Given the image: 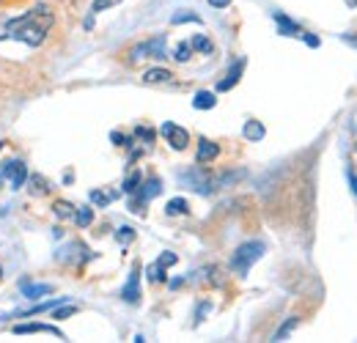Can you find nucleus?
Returning <instances> with one entry per match:
<instances>
[{
	"instance_id": "nucleus-1",
	"label": "nucleus",
	"mask_w": 357,
	"mask_h": 343,
	"mask_svg": "<svg viewBox=\"0 0 357 343\" xmlns=\"http://www.w3.org/2000/svg\"><path fill=\"white\" fill-rule=\"evenodd\" d=\"M52 25H55V14L50 11V6L39 3L17 20H0V42L14 39V42H22L28 47H39L47 39Z\"/></svg>"
},
{
	"instance_id": "nucleus-2",
	"label": "nucleus",
	"mask_w": 357,
	"mask_h": 343,
	"mask_svg": "<svg viewBox=\"0 0 357 343\" xmlns=\"http://www.w3.org/2000/svg\"><path fill=\"white\" fill-rule=\"evenodd\" d=\"M267 253V245L264 242H245V245H239L236 250H234V256H231V272L234 275H239V277H245L250 269H253V264L256 261H261V256Z\"/></svg>"
},
{
	"instance_id": "nucleus-3",
	"label": "nucleus",
	"mask_w": 357,
	"mask_h": 343,
	"mask_svg": "<svg viewBox=\"0 0 357 343\" xmlns=\"http://www.w3.org/2000/svg\"><path fill=\"white\" fill-rule=\"evenodd\" d=\"M178 181L187 187V190H195L198 195H209L215 187H212V176L204 171L201 165L198 168H187V171L178 173Z\"/></svg>"
},
{
	"instance_id": "nucleus-4",
	"label": "nucleus",
	"mask_w": 357,
	"mask_h": 343,
	"mask_svg": "<svg viewBox=\"0 0 357 343\" xmlns=\"http://www.w3.org/2000/svg\"><path fill=\"white\" fill-rule=\"evenodd\" d=\"M140 58H157V61L168 58V42H165V36H154V39H149V42L132 47L130 61H140Z\"/></svg>"
},
{
	"instance_id": "nucleus-5",
	"label": "nucleus",
	"mask_w": 357,
	"mask_h": 343,
	"mask_svg": "<svg viewBox=\"0 0 357 343\" xmlns=\"http://www.w3.org/2000/svg\"><path fill=\"white\" fill-rule=\"evenodd\" d=\"M0 181H6L11 190H20L28 181V168L22 160H6L0 165Z\"/></svg>"
},
{
	"instance_id": "nucleus-6",
	"label": "nucleus",
	"mask_w": 357,
	"mask_h": 343,
	"mask_svg": "<svg viewBox=\"0 0 357 343\" xmlns=\"http://www.w3.org/2000/svg\"><path fill=\"white\" fill-rule=\"evenodd\" d=\"M160 192H162V181H160L157 176H151L149 181H143V184L137 187V192H135L137 198L132 201V212H137V215H143V206H146V204H149L151 198H157Z\"/></svg>"
},
{
	"instance_id": "nucleus-7",
	"label": "nucleus",
	"mask_w": 357,
	"mask_h": 343,
	"mask_svg": "<svg viewBox=\"0 0 357 343\" xmlns=\"http://www.w3.org/2000/svg\"><path fill=\"white\" fill-rule=\"evenodd\" d=\"M160 132L165 135V140H168L171 148H176V151H184L187 143H190V132H187L184 127H178V124H174V121H165Z\"/></svg>"
},
{
	"instance_id": "nucleus-8",
	"label": "nucleus",
	"mask_w": 357,
	"mask_h": 343,
	"mask_svg": "<svg viewBox=\"0 0 357 343\" xmlns=\"http://www.w3.org/2000/svg\"><path fill=\"white\" fill-rule=\"evenodd\" d=\"M245 63H248L245 58H239V61H234V63H231V69L225 72V77L220 80V83H218V91H220V93H223V91H231V88H234L236 83H239V80H242Z\"/></svg>"
},
{
	"instance_id": "nucleus-9",
	"label": "nucleus",
	"mask_w": 357,
	"mask_h": 343,
	"mask_svg": "<svg viewBox=\"0 0 357 343\" xmlns=\"http://www.w3.org/2000/svg\"><path fill=\"white\" fill-rule=\"evenodd\" d=\"M218 154H220V146L218 143H212L209 137H201L198 140V154H195V162L198 165H206V162L218 160Z\"/></svg>"
},
{
	"instance_id": "nucleus-10",
	"label": "nucleus",
	"mask_w": 357,
	"mask_h": 343,
	"mask_svg": "<svg viewBox=\"0 0 357 343\" xmlns=\"http://www.w3.org/2000/svg\"><path fill=\"white\" fill-rule=\"evenodd\" d=\"M121 300L132 302V305L140 300V266H132V272H130V280H127V286L121 289Z\"/></svg>"
},
{
	"instance_id": "nucleus-11",
	"label": "nucleus",
	"mask_w": 357,
	"mask_h": 343,
	"mask_svg": "<svg viewBox=\"0 0 357 343\" xmlns=\"http://www.w3.org/2000/svg\"><path fill=\"white\" fill-rule=\"evenodd\" d=\"M20 291H22V297H28V300H42L47 294H52V286H50V283H31V280H22V283H20Z\"/></svg>"
},
{
	"instance_id": "nucleus-12",
	"label": "nucleus",
	"mask_w": 357,
	"mask_h": 343,
	"mask_svg": "<svg viewBox=\"0 0 357 343\" xmlns=\"http://www.w3.org/2000/svg\"><path fill=\"white\" fill-rule=\"evenodd\" d=\"M272 20L278 22V31H280V36H303V28H300L294 20H289L286 14H280V11H272Z\"/></svg>"
},
{
	"instance_id": "nucleus-13",
	"label": "nucleus",
	"mask_w": 357,
	"mask_h": 343,
	"mask_svg": "<svg viewBox=\"0 0 357 343\" xmlns=\"http://www.w3.org/2000/svg\"><path fill=\"white\" fill-rule=\"evenodd\" d=\"M17 335H31V333H47V335H55V338H63V333L52 324H17L14 327Z\"/></svg>"
},
{
	"instance_id": "nucleus-14",
	"label": "nucleus",
	"mask_w": 357,
	"mask_h": 343,
	"mask_svg": "<svg viewBox=\"0 0 357 343\" xmlns=\"http://www.w3.org/2000/svg\"><path fill=\"white\" fill-rule=\"evenodd\" d=\"M215 105H218V96L212 91H198L195 99H192V107L195 110H212Z\"/></svg>"
},
{
	"instance_id": "nucleus-15",
	"label": "nucleus",
	"mask_w": 357,
	"mask_h": 343,
	"mask_svg": "<svg viewBox=\"0 0 357 343\" xmlns=\"http://www.w3.org/2000/svg\"><path fill=\"white\" fill-rule=\"evenodd\" d=\"M242 135H245V140H253V143H259V140H264V135H267V129L261 121H248L245 127H242Z\"/></svg>"
},
{
	"instance_id": "nucleus-16",
	"label": "nucleus",
	"mask_w": 357,
	"mask_h": 343,
	"mask_svg": "<svg viewBox=\"0 0 357 343\" xmlns=\"http://www.w3.org/2000/svg\"><path fill=\"white\" fill-rule=\"evenodd\" d=\"M171 72L168 69H149L146 75H143V83H149V86H160V83H171Z\"/></svg>"
},
{
	"instance_id": "nucleus-17",
	"label": "nucleus",
	"mask_w": 357,
	"mask_h": 343,
	"mask_svg": "<svg viewBox=\"0 0 357 343\" xmlns=\"http://www.w3.org/2000/svg\"><path fill=\"white\" fill-rule=\"evenodd\" d=\"M28 181H31V195H47L50 192V184H47L45 176H28Z\"/></svg>"
},
{
	"instance_id": "nucleus-18",
	"label": "nucleus",
	"mask_w": 357,
	"mask_h": 343,
	"mask_svg": "<svg viewBox=\"0 0 357 343\" xmlns=\"http://www.w3.org/2000/svg\"><path fill=\"white\" fill-rule=\"evenodd\" d=\"M297 324H300V319H297V316H291V319H289L286 324H280V327L275 330V335H272V341H283V338H289V335H291V330H294Z\"/></svg>"
},
{
	"instance_id": "nucleus-19",
	"label": "nucleus",
	"mask_w": 357,
	"mask_h": 343,
	"mask_svg": "<svg viewBox=\"0 0 357 343\" xmlns=\"http://www.w3.org/2000/svg\"><path fill=\"white\" fill-rule=\"evenodd\" d=\"M75 222H77L80 228H89L91 222H93V209H91V206H77V212H75Z\"/></svg>"
},
{
	"instance_id": "nucleus-20",
	"label": "nucleus",
	"mask_w": 357,
	"mask_h": 343,
	"mask_svg": "<svg viewBox=\"0 0 357 343\" xmlns=\"http://www.w3.org/2000/svg\"><path fill=\"white\" fill-rule=\"evenodd\" d=\"M52 209H55V215L61 217V220H75V212H77L69 201H55V206H52Z\"/></svg>"
},
{
	"instance_id": "nucleus-21",
	"label": "nucleus",
	"mask_w": 357,
	"mask_h": 343,
	"mask_svg": "<svg viewBox=\"0 0 357 343\" xmlns=\"http://www.w3.org/2000/svg\"><path fill=\"white\" fill-rule=\"evenodd\" d=\"M116 198H119V192H102V190H93L91 192V204H96V206H107Z\"/></svg>"
},
{
	"instance_id": "nucleus-22",
	"label": "nucleus",
	"mask_w": 357,
	"mask_h": 343,
	"mask_svg": "<svg viewBox=\"0 0 357 343\" xmlns=\"http://www.w3.org/2000/svg\"><path fill=\"white\" fill-rule=\"evenodd\" d=\"M187 201L184 198H174V201H168V206H165V212L174 217V215H187Z\"/></svg>"
},
{
	"instance_id": "nucleus-23",
	"label": "nucleus",
	"mask_w": 357,
	"mask_h": 343,
	"mask_svg": "<svg viewBox=\"0 0 357 343\" xmlns=\"http://www.w3.org/2000/svg\"><path fill=\"white\" fill-rule=\"evenodd\" d=\"M146 275H149V280H151V283H165V266H160L157 261L146 269Z\"/></svg>"
},
{
	"instance_id": "nucleus-24",
	"label": "nucleus",
	"mask_w": 357,
	"mask_h": 343,
	"mask_svg": "<svg viewBox=\"0 0 357 343\" xmlns=\"http://www.w3.org/2000/svg\"><path fill=\"white\" fill-rule=\"evenodd\" d=\"M190 44H192V49H198V52H204V55H212V52H215V44L209 42L206 36H195Z\"/></svg>"
},
{
	"instance_id": "nucleus-25",
	"label": "nucleus",
	"mask_w": 357,
	"mask_h": 343,
	"mask_svg": "<svg viewBox=\"0 0 357 343\" xmlns=\"http://www.w3.org/2000/svg\"><path fill=\"white\" fill-rule=\"evenodd\" d=\"M174 58H176L178 63H187V61L192 58V44H190V42H181L176 47V49H174Z\"/></svg>"
},
{
	"instance_id": "nucleus-26",
	"label": "nucleus",
	"mask_w": 357,
	"mask_h": 343,
	"mask_svg": "<svg viewBox=\"0 0 357 343\" xmlns=\"http://www.w3.org/2000/svg\"><path fill=\"white\" fill-rule=\"evenodd\" d=\"M75 313H77L75 305H63V302H61V305L52 307V319H69V316H75Z\"/></svg>"
},
{
	"instance_id": "nucleus-27",
	"label": "nucleus",
	"mask_w": 357,
	"mask_h": 343,
	"mask_svg": "<svg viewBox=\"0 0 357 343\" xmlns=\"http://www.w3.org/2000/svg\"><path fill=\"white\" fill-rule=\"evenodd\" d=\"M137 187H140V173L132 171L130 176H127V181H124V187H121V190H124L127 195H135V192H137Z\"/></svg>"
},
{
	"instance_id": "nucleus-28",
	"label": "nucleus",
	"mask_w": 357,
	"mask_h": 343,
	"mask_svg": "<svg viewBox=\"0 0 357 343\" xmlns=\"http://www.w3.org/2000/svg\"><path fill=\"white\" fill-rule=\"evenodd\" d=\"M171 22H174V25H181V22H201V17H198L195 11H178V14L171 17Z\"/></svg>"
},
{
	"instance_id": "nucleus-29",
	"label": "nucleus",
	"mask_w": 357,
	"mask_h": 343,
	"mask_svg": "<svg viewBox=\"0 0 357 343\" xmlns=\"http://www.w3.org/2000/svg\"><path fill=\"white\" fill-rule=\"evenodd\" d=\"M135 137H137V140H143L146 146H151L157 135H154V129L151 127H135Z\"/></svg>"
},
{
	"instance_id": "nucleus-30",
	"label": "nucleus",
	"mask_w": 357,
	"mask_h": 343,
	"mask_svg": "<svg viewBox=\"0 0 357 343\" xmlns=\"http://www.w3.org/2000/svg\"><path fill=\"white\" fill-rule=\"evenodd\" d=\"M116 239H119V245H124V247H127V245H130V242L135 239V231L130 228V225H124V228H119Z\"/></svg>"
},
{
	"instance_id": "nucleus-31",
	"label": "nucleus",
	"mask_w": 357,
	"mask_h": 343,
	"mask_svg": "<svg viewBox=\"0 0 357 343\" xmlns=\"http://www.w3.org/2000/svg\"><path fill=\"white\" fill-rule=\"evenodd\" d=\"M116 3H121V0H93V6H91V14H99V11H105V8L116 6Z\"/></svg>"
},
{
	"instance_id": "nucleus-32",
	"label": "nucleus",
	"mask_w": 357,
	"mask_h": 343,
	"mask_svg": "<svg viewBox=\"0 0 357 343\" xmlns=\"http://www.w3.org/2000/svg\"><path fill=\"white\" fill-rule=\"evenodd\" d=\"M209 310H212V302H201V305H198V310H195V324H201V321H204V316H206Z\"/></svg>"
},
{
	"instance_id": "nucleus-33",
	"label": "nucleus",
	"mask_w": 357,
	"mask_h": 343,
	"mask_svg": "<svg viewBox=\"0 0 357 343\" xmlns=\"http://www.w3.org/2000/svg\"><path fill=\"white\" fill-rule=\"evenodd\" d=\"M176 261H178L176 253H162V256L157 258V264H160V266H165V269H168V266H174Z\"/></svg>"
},
{
	"instance_id": "nucleus-34",
	"label": "nucleus",
	"mask_w": 357,
	"mask_h": 343,
	"mask_svg": "<svg viewBox=\"0 0 357 343\" xmlns=\"http://www.w3.org/2000/svg\"><path fill=\"white\" fill-rule=\"evenodd\" d=\"M300 39H305V44H308V47H319V39H316L313 33H303Z\"/></svg>"
},
{
	"instance_id": "nucleus-35",
	"label": "nucleus",
	"mask_w": 357,
	"mask_h": 343,
	"mask_svg": "<svg viewBox=\"0 0 357 343\" xmlns=\"http://www.w3.org/2000/svg\"><path fill=\"white\" fill-rule=\"evenodd\" d=\"M209 6H215V8H228L231 0H209Z\"/></svg>"
},
{
	"instance_id": "nucleus-36",
	"label": "nucleus",
	"mask_w": 357,
	"mask_h": 343,
	"mask_svg": "<svg viewBox=\"0 0 357 343\" xmlns=\"http://www.w3.org/2000/svg\"><path fill=\"white\" fill-rule=\"evenodd\" d=\"M341 39H344V42L349 44V47H355V49H357V36H352V33H344Z\"/></svg>"
},
{
	"instance_id": "nucleus-37",
	"label": "nucleus",
	"mask_w": 357,
	"mask_h": 343,
	"mask_svg": "<svg viewBox=\"0 0 357 343\" xmlns=\"http://www.w3.org/2000/svg\"><path fill=\"white\" fill-rule=\"evenodd\" d=\"M349 184H352V192L357 195V173L349 168Z\"/></svg>"
},
{
	"instance_id": "nucleus-38",
	"label": "nucleus",
	"mask_w": 357,
	"mask_h": 343,
	"mask_svg": "<svg viewBox=\"0 0 357 343\" xmlns=\"http://www.w3.org/2000/svg\"><path fill=\"white\" fill-rule=\"evenodd\" d=\"M347 6H349V8H357V0H347Z\"/></svg>"
}]
</instances>
